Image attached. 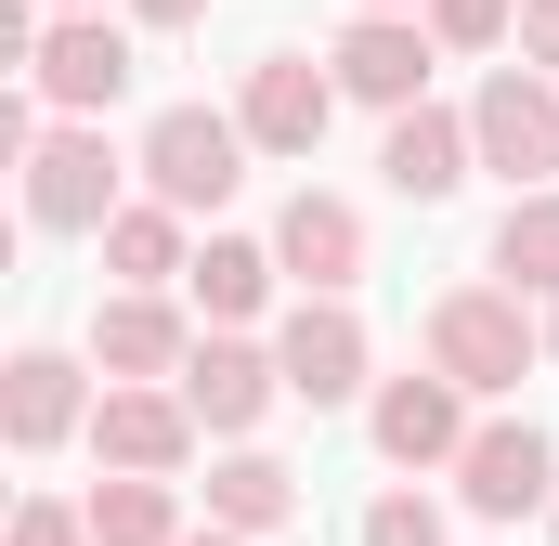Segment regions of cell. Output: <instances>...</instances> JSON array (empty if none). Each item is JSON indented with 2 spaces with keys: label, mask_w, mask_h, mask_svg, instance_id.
Masks as SVG:
<instances>
[{
  "label": "cell",
  "mask_w": 559,
  "mask_h": 546,
  "mask_svg": "<svg viewBox=\"0 0 559 546\" xmlns=\"http://www.w3.org/2000/svg\"><path fill=\"white\" fill-rule=\"evenodd\" d=\"M325 118H338V66H312V52H261V66H248V92H235L248 156H312Z\"/></svg>",
  "instance_id": "8"
},
{
  "label": "cell",
  "mask_w": 559,
  "mask_h": 546,
  "mask_svg": "<svg viewBox=\"0 0 559 546\" xmlns=\"http://www.w3.org/2000/svg\"><path fill=\"white\" fill-rule=\"evenodd\" d=\"M182 546H248V534H222V521H209V534H182Z\"/></svg>",
  "instance_id": "28"
},
{
  "label": "cell",
  "mask_w": 559,
  "mask_h": 546,
  "mask_svg": "<svg viewBox=\"0 0 559 546\" xmlns=\"http://www.w3.org/2000/svg\"><path fill=\"white\" fill-rule=\"evenodd\" d=\"M325 66H338V92H352V105H378V118H417V105H429V66H442V39H429L417 13H352Z\"/></svg>",
  "instance_id": "7"
},
{
  "label": "cell",
  "mask_w": 559,
  "mask_h": 546,
  "mask_svg": "<svg viewBox=\"0 0 559 546\" xmlns=\"http://www.w3.org/2000/svg\"><path fill=\"white\" fill-rule=\"evenodd\" d=\"M118 169H131V156L92 131V118H52L39 156H26L13 182H26V222H39V235H105V222L131 209V195H118Z\"/></svg>",
  "instance_id": "3"
},
{
  "label": "cell",
  "mask_w": 559,
  "mask_h": 546,
  "mask_svg": "<svg viewBox=\"0 0 559 546\" xmlns=\"http://www.w3.org/2000/svg\"><path fill=\"white\" fill-rule=\"evenodd\" d=\"M195 442H209V429L182 416V391H105V404H92V455H105L118 482H169Z\"/></svg>",
  "instance_id": "13"
},
{
  "label": "cell",
  "mask_w": 559,
  "mask_h": 546,
  "mask_svg": "<svg viewBox=\"0 0 559 546\" xmlns=\"http://www.w3.org/2000/svg\"><path fill=\"white\" fill-rule=\"evenodd\" d=\"M92 546H182V495L169 482H105L92 495Z\"/></svg>",
  "instance_id": "21"
},
{
  "label": "cell",
  "mask_w": 559,
  "mask_h": 546,
  "mask_svg": "<svg viewBox=\"0 0 559 546\" xmlns=\"http://www.w3.org/2000/svg\"><path fill=\"white\" fill-rule=\"evenodd\" d=\"M468 143H481V169H508V195H559V79L495 66L468 92Z\"/></svg>",
  "instance_id": "4"
},
{
  "label": "cell",
  "mask_w": 559,
  "mask_h": 546,
  "mask_svg": "<svg viewBox=\"0 0 559 546\" xmlns=\"http://www.w3.org/2000/svg\"><path fill=\"white\" fill-rule=\"evenodd\" d=\"M274 248H261V235H209V248H195V273H182V299H195V312H209V339H235V325H248V312H274Z\"/></svg>",
  "instance_id": "17"
},
{
  "label": "cell",
  "mask_w": 559,
  "mask_h": 546,
  "mask_svg": "<svg viewBox=\"0 0 559 546\" xmlns=\"http://www.w3.org/2000/svg\"><path fill=\"white\" fill-rule=\"evenodd\" d=\"M92 378H79V352H13L0 365V429H13V455H52L66 429H92Z\"/></svg>",
  "instance_id": "15"
},
{
  "label": "cell",
  "mask_w": 559,
  "mask_h": 546,
  "mask_svg": "<svg viewBox=\"0 0 559 546\" xmlns=\"http://www.w3.org/2000/svg\"><path fill=\"white\" fill-rule=\"evenodd\" d=\"M495 286L559 312V195H508V222H495Z\"/></svg>",
  "instance_id": "19"
},
{
  "label": "cell",
  "mask_w": 559,
  "mask_h": 546,
  "mask_svg": "<svg viewBox=\"0 0 559 546\" xmlns=\"http://www.w3.org/2000/svg\"><path fill=\"white\" fill-rule=\"evenodd\" d=\"M209 0H131V26H195Z\"/></svg>",
  "instance_id": "26"
},
{
  "label": "cell",
  "mask_w": 559,
  "mask_h": 546,
  "mask_svg": "<svg viewBox=\"0 0 559 546\" xmlns=\"http://www.w3.org/2000/svg\"><path fill=\"white\" fill-rule=\"evenodd\" d=\"M534 352H547V312L534 299H508V286H442L429 299V378H455L468 404L481 391H521Z\"/></svg>",
  "instance_id": "1"
},
{
  "label": "cell",
  "mask_w": 559,
  "mask_h": 546,
  "mask_svg": "<svg viewBox=\"0 0 559 546\" xmlns=\"http://www.w3.org/2000/svg\"><path fill=\"white\" fill-rule=\"evenodd\" d=\"M455 495H468L481 521H534V508H559V442L534 416H481L468 455H455Z\"/></svg>",
  "instance_id": "6"
},
{
  "label": "cell",
  "mask_w": 559,
  "mask_h": 546,
  "mask_svg": "<svg viewBox=\"0 0 559 546\" xmlns=\"http://www.w3.org/2000/svg\"><path fill=\"white\" fill-rule=\"evenodd\" d=\"M521 66L559 79V0H521Z\"/></svg>",
  "instance_id": "25"
},
{
  "label": "cell",
  "mask_w": 559,
  "mask_h": 546,
  "mask_svg": "<svg viewBox=\"0 0 559 546\" xmlns=\"http://www.w3.org/2000/svg\"><path fill=\"white\" fill-rule=\"evenodd\" d=\"M547 352H559V312H547Z\"/></svg>",
  "instance_id": "30"
},
{
  "label": "cell",
  "mask_w": 559,
  "mask_h": 546,
  "mask_svg": "<svg viewBox=\"0 0 559 546\" xmlns=\"http://www.w3.org/2000/svg\"><path fill=\"white\" fill-rule=\"evenodd\" d=\"M547 534H559V508H547Z\"/></svg>",
  "instance_id": "31"
},
{
  "label": "cell",
  "mask_w": 559,
  "mask_h": 546,
  "mask_svg": "<svg viewBox=\"0 0 559 546\" xmlns=\"http://www.w3.org/2000/svg\"><path fill=\"white\" fill-rule=\"evenodd\" d=\"M365 429H378L391 468H455V455H468V391H455V378H378Z\"/></svg>",
  "instance_id": "14"
},
{
  "label": "cell",
  "mask_w": 559,
  "mask_h": 546,
  "mask_svg": "<svg viewBox=\"0 0 559 546\" xmlns=\"http://www.w3.org/2000/svg\"><path fill=\"white\" fill-rule=\"evenodd\" d=\"M131 169H143V195H156V209H182V222H195V209H222V195L248 182V131H235L222 105H156L143 143H131Z\"/></svg>",
  "instance_id": "2"
},
{
  "label": "cell",
  "mask_w": 559,
  "mask_h": 546,
  "mask_svg": "<svg viewBox=\"0 0 559 546\" xmlns=\"http://www.w3.org/2000/svg\"><path fill=\"white\" fill-rule=\"evenodd\" d=\"M26 92H39L52 118H92V131H105V105L131 92V39H118L105 13H52V39H39Z\"/></svg>",
  "instance_id": "9"
},
{
  "label": "cell",
  "mask_w": 559,
  "mask_h": 546,
  "mask_svg": "<svg viewBox=\"0 0 559 546\" xmlns=\"http://www.w3.org/2000/svg\"><path fill=\"white\" fill-rule=\"evenodd\" d=\"M378 169H391V195H417V209H442L468 169H481V143H468V118L455 105H417V118H391V143H378Z\"/></svg>",
  "instance_id": "16"
},
{
  "label": "cell",
  "mask_w": 559,
  "mask_h": 546,
  "mask_svg": "<svg viewBox=\"0 0 559 546\" xmlns=\"http://www.w3.org/2000/svg\"><path fill=\"white\" fill-rule=\"evenodd\" d=\"M105 273H118V286H169V273H195L182 209H156V195H143V209H118V222H105Z\"/></svg>",
  "instance_id": "20"
},
{
  "label": "cell",
  "mask_w": 559,
  "mask_h": 546,
  "mask_svg": "<svg viewBox=\"0 0 559 546\" xmlns=\"http://www.w3.org/2000/svg\"><path fill=\"white\" fill-rule=\"evenodd\" d=\"M39 13H105V0H39Z\"/></svg>",
  "instance_id": "29"
},
{
  "label": "cell",
  "mask_w": 559,
  "mask_h": 546,
  "mask_svg": "<svg viewBox=\"0 0 559 546\" xmlns=\"http://www.w3.org/2000/svg\"><path fill=\"white\" fill-rule=\"evenodd\" d=\"M274 365H286V404H352L365 391V312L352 299H299L274 325Z\"/></svg>",
  "instance_id": "12"
},
{
  "label": "cell",
  "mask_w": 559,
  "mask_h": 546,
  "mask_svg": "<svg viewBox=\"0 0 559 546\" xmlns=\"http://www.w3.org/2000/svg\"><path fill=\"white\" fill-rule=\"evenodd\" d=\"M13 546H92V508H66V495H26V508H13Z\"/></svg>",
  "instance_id": "24"
},
{
  "label": "cell",
  "mask_w": 559,
  "mask_h": 546,
  "mask_svg": "<svg viewBox=\"0 0 559 546\" xmlns=\"http://www.w3.org/2000/svg\"><path fill=\"white\" fill-rule=\"evenodd\" d=\"M417 26H429V39H442V52H495V39L521 26V0H429Z\"/></svg>",
  "instance_id": "22"
},
{
  "label": "cell",
  "mask_w": 559,
  "mask_h": 546,
  "mask_svg": "<svg viewBox=\"0 0 559 546\" xmlns=\"http://www.w3.org/2000/svg\"><path fill=\"white\" fill-rule=\"evenodd\" d=\"M352 13H429V0H352Z\"/></svg>",
  "instance_id": "27"
},
{
  "label": "cell",
  "mask_w": 559,
  "mask_h": 546,
  "mask_svg": "<svg viewBox=\"0 0 559 546\" xmlns=\"http://www.w3.org/2000/svg\"><path fill=\"white\" fill-rule=\"evenodd\" d=\"M274 404H286V365L261 352V339H195V365H182V416H195L209 442H248Z\"/></svg>",
  "instance_id": "10"
},
{
  "label": "cell",
  "mask_w": 559,
  "mask_h": 546,
  "mask_svg": "<svg viewBox=\"0 0 559 546\" xmlns=\"http://www.w3.org/2000/svg\"><path fill=\"white\" fill-rule=\"evenodd\" d=\"M365 546H442V508H429L417 482H391V495L365 508Z\"/></svg>",
  "instance_id": "23"
},
{
  "label": "cell",
  "mask_w": 559,
  "mask_h": 546,
  "mask_svg": "<svg viewBox=\"0 0 559 546\" xmlns=\"http://www.w3.org/2000/svg\"><path fill=\"white\" fill-rule=\"evenodd\" d=\"M209 521L261 546L274 521H299V468H286V455H261V442H222V468H209Z\"/></svg>",
  "instance_id": "18"
},
{
  "label": "cell",
  "mask_w": 559,
  "mask_h": 546,
  "mask_svg": "<svg viewBox=\"0 0 559 546\" xmlns=\"http://www.w3.org/2000/svg\"><path fill=\"white\" fill-rule=\"evenodd\" d=\"M92 365H105V391H182V365H195L182 299H169V286H118V299L92 312Z\"/></svg>",
  "instance_id": "5"
},
{
  "label": "cell",
  "mask_w": 559,
  "mask_h": 546,
  "mask_svg": "<svg viewBox=\"0 0 559 546\" xmlns=\"http://www.w3.org/2000/svg\"><path fill=\"white\" fill-rule=\"evenodd\" d=\"M274 261L299 299H352V273H365V209L352 195H325V182H299L286 195V222H274Z\"/></svg>",
  "instance_id": "11"
}]
</instances>
